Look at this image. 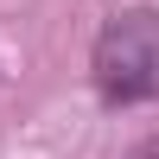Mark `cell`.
<instances>
[{
	"label": "cell",
	"instance_id": "1",
	"mask_svg": "<svg viewBox=\"0 0 159 159\" xmlns=\"http://www.w3.org/2000/svg\"><path fill=\"white\" fill-rule=\"evenodd\" d=\"M89 76L108 108H140L159 102V7H121L96 32Z\"/></svg>",
	"mask_w": 159,
	"mask_h": 159
}]
</instances>
